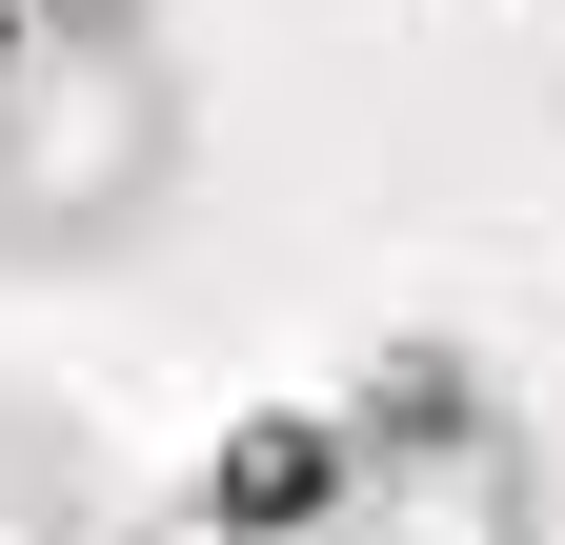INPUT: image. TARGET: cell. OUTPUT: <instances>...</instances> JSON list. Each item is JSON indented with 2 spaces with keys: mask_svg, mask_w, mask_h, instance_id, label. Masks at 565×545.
Listing matches in <instances>:
<instances>
[{
  "mask_svg": "<svg viewBox=\"0 0 565 545\" xmlns=\"http://www.w3.org/2000/svg\"><path fill=\"white\" fill-rule=\"evenodd\" d=\"M0 545H121L82 425H61V404H21V384H0Z\"/></svg>",
  "mask_w": 565,
  "mask_h": 545,
  "instance_id": "5b68a950",
  "label": "cell"
},
{
  "mask_svg": "<svg viewBox=\"0 0 565 545\" xmlns=\"http://www.w3.org/2000/svg\"><path fill=\"white\" fill-rule=\"evenodd\" d=\"M384 545H545V445L484 425L445 464H404V485H384Z\"/></svg>",
  "mask_w": 565,
  "mask_h": 545,
  "instance_id": "277c9868",
  "label": "cell"
},
{
  "mask_svg": "<svg viewBox=\"0 0 565 545\" xmlns=\"http://www.w3.org/2000/svg\"><path fill=\"white\" fill-rule=\"evenodd\" d=\"M121 545H263V525H223V485H182V505H141Z\"/></svg>",
  "mask_w": 565,
  "mask_h": 545,
  "instance_id": "8992f818",
  "label": "cell"
},
{
  "mask_svg": "<svg viewBox=\"0 0 565 545\" xmlns=\"http://www.w3.org/2000/svg\"><path fill=\"white\" fill-rule=\"evenodd\" d=\"M182 162H202L182 41H41L21 82H0V263H21V284H102L182 202Z\"/></svg>",
  "mask_w": 565,
  "mask_h": 545,
  "instance_id": "6da1fadb",
  "label": "cell"
},
{
  "mask_svg": "<svg viewBox=\"0 0 565 545\" xmlns=\"http://www.w3.org/2000/svg\"><path fill=\"white\" fill-rule=\"evenodd\" d=\"M41 41H162V0H41Z\"/></svg>",
  "mask_w": 565,
  "mask_h": 545,
  "instance_id": "52a82bcc",
  "label": "cell"
},
{
  "mask_svg": "<svg viewBox=\"0 0 565 545\" xmlns=\"http://www.w3.org/2000/svg\"><path fill=\"white\" fill-rule=\"evenodd\" d=\"M343 425H364V485H404V464L484 445L505 404H484V364H465V344H364V384H343Z\"/></svg>",
  "mask_w": 565,
  "mask_h": 545,
  "instance_id": "3957f363",
  "label": "cell"
},
{
  "mask_svg": "<svg viewBox=\"0 0 565 545\" xmlns=\"http://www.w3.org/2000/svg\"><path fill=\"white\" fill-rule=\"evenodd\" d=\"M202 485H223V525H263V545H343V525H384L364 425H343V404H243Z\"/></svg>",
  "mask_w": 565,
  "mask_h": 545,
  "instance_id": "7a4b0ae2",
  "label": "cell"
}]
</instances>
